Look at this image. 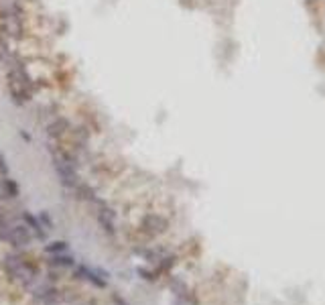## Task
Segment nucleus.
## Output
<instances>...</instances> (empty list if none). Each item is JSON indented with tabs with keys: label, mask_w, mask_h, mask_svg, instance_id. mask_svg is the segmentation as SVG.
<instances>
[{
	"label": "nucleus",
	"mask_w": 325,
	"mask_h": 305,
	"mask_svg": "<svg viewBox=\"0 0 325 305\" xmlns=\"http://www.w3.org/2000/svg\"><path fill=\"white\" fill-rule=\"evenodd\" d=\"M4 267H6V271H8V275L12 277V279L21 281L23 285H31V283L37 279V277H35V271L26 267L21 258L6 256V260H4Z\"/></svg>",
	"instance_id": "1"
},
{
	"label": "nucleus",
	"mask_w": 325,
	"mask_h": 305,
	"mask_svg": "<svg viewBox=\"0 0 325 305\" xmlns=\"http://www.w3.org/2000/svg\"><path fill=\"white\" fill-rule=\"evenodd\" d=\"M10 57V51H8V45H6V41H4V35H0V59H8Z\"/></svg>",
	"instance_id": "12"
},
{
	"label": "nucleus",
	"mask_w": 325,
	"mask_h": 305,
	"mask_svg": "<svg viewBox=\"0 0 325 305\" xmlns=\"http://www.w3.org/2000/svg\"><path fill=\"white\" fill-rule=\"evenodd\" d=\"M114 303H116V305H128V303H126L124 299L120 297V295H114Z\"/></svg>",
	"instance_id": "16"
},
{
	"label": "nucleus",
	"mask_w": 325,
	"mask_h": 305,
	"mask_svg": "<svg viewBox=\"0 0 325 305\" xmlns=\"http://www.w3.org/2000/svg\"><path fill=\"white\" fill-rule=\"evenodd\" d=\"M0 173H8V165H6V159L2 157V155H0Z\"/></svg>",
	"instance_id": "15"
},
{
	"label": "nucleus",
	"mask_w": 325,
	"mask_h": 305,
	"mask_svg": "<svg viewBox=\"0 0 325 305\" xmlns=\"http://www.w3.org/2000/svg\"><path fill=\"white\" fill-rule=\"evenodd\" d=\"M140 226H142L144 232L157 236V234H162V232L167 230L169 222H167V218H162L161 214H146V216L142 218V222H140Z\"/></svg>",
	"instance_id": "4"
},
{
	"label": "nucleus",
	"mask_w": 325,
	"mask_h": 305,
	"mask_svg": "<svg viewBox=\"0 0 325 305\" xmlns=\"http://www.w3.org/2000/svg\"><path fill=\"white\" fill-rule=\"evenodd\" d=\"M67 130H70V120L67 118H55L53 122H49V127H47V134L55 136V138L63 136Z\"/></svg>",
	"instance_id": "7"
},
{
	"label": "nucleus",
	"mask_w": 325,
	"mask_h": 305,
	"mask_svg": "<svg viewBox=\"0 0 325 305\" xmlns=\"http://www.w3.org/2000/svg\"><path fill=\"white\" fill-rule=\"evenodd\" d=\"M114 218L116 214L110 210V207H106V205H100V212H98V220H100V224L102 228L108 232V234H114Z\"/></svg>",
	"instance_id": "6"
},
{
	"label": "nucleus",
	"mask_w": 325,
	"mask_h": 305,
	"mask_svg": "<svg viewBox=\"0 0 325 305\" xmlns=\"http://www.w3.org/2000/svg\"><path fill=\"white\" fill-rule=\"evenodd\" d=\"M53 165H55V171H57V175H59L63 185L71 187V189H75L79 185V177L75 173L73 163H70V159H65V157L61 159V157L55 155V157H53Z\"/></svg>",
	"instance_id": "2"
},
{
	"label": "nucleus",
	"mask_w": 325,
	"mask_h": 305,
	"mask_svg": "<svg viewBox=\"0 0 325 305\" xmlns=\"http://www.w3.org/2000/svg\"><path fill=\"white\" fill-rule=\"evenodd\" d=\"M55 265H59V267H71L73 265V258L70 256H59V258H55Z\"/></svg>",
	"instance_id": "14"
},
{
	"label": "nucleus",
	"mask_w": 325,
	"mask_h": 305,
	"mask_svg": "<svg viewBox=\"0 0 325 305\" xmlns=\"http://www.w3.org/2000/svg\"><path fill=\"white\" fill-rule=\"evenodd\" d=\"M2 187H4V193H6V198H19V185L15 179H2Z\"/></svg>",
	"instance_id": "10"
},
{
	"label": "nucleus",
	"mask_w": 325,
	"mask_h": 305,
	"mask_svg": "<svg viewBox=\"0 0 325 305\" xmlns=\"http://www.w3.org/2000/svg\"><path fill=\"white\" fill-rule=\"evenodd\" d=\"M6 198V193H4V187H2V181H0V202H2Z\"/></svg>",
	"instance_id": "17"
},
{
	"label": "nucleus",
	"mask_w": 325,
	"mask_h": 305,
	"mask_svg": "<svg viewBox=\"0 0 325 305\" xmlns=\"http://www.w3.org/2000/svg\"><path fill=\"white\" fill-rule=\"evenodd\" d=\"M10 228H12V224H10V220H8V216H4V214H0V240H6V236H8V232H10Z\"/></svg>",
	"instance_id": "11"
},
{
	"label": "nucleus",
	"mask_w": 325,
	"mask_h": 305,
	"mask_svg": "<svg viewBox=\"0 0 325 305\" xmlns=\"http://www.w3.org/2000/svg\"><path fill=\"white\" fill-rule=\"evenodd\" d=\"M23 222H24V224L26 226H29L33 232H35V236L39 238V240H45L47 238V234H45V230H43V226H41L39 224V220L33 216V214H29V212H24L23 214Z\"/></svg>",
	"instance_id": "8"
},
{
	"label": "nucleus",
	"mask_w": 325,
	"mask_h": 305,
	"mask_svg": "<svg viewBox=\"0 0 325 305\" xmlns=\"http://www.w3.org/2000/svg\"><path fill=\"white\" fill-rule=\"evenodd\" d=\"M6 86H8V92H10V96H12V100H15V104H26L31 100V92L26 90L23 84H19V81L12 77L10 74L6 76Z\"/></svg>",
	"instance_id": "5"
},
{
	"label": "nucleus",
	"mask_w": 325,
	"mask_h": 305,
	"mask_svg": "<svg viewBox=\"0 0 325 305\" xmlns=\"http://www.w3.org/2000/svg\"><path fill=\"white\" fill-rule=\"evenodd\" d=\"M61 251H67V242H53L47 246V253H61Z\"/></svg>",
	"instance_id": "13"
},
{
	"label": "nucleus",
	"mask_w": 325,
	"mask_h": 305,
	"mask_svg": "<svg viewBox=\"0 0 325 305\" xmlns=\"http://www.w3.org/2000/svg\"><path fill=\"white\" fill-rule=\"evenodd\" d=\"M75 275H77V277H81V279H88L92 285H96V287H100V289H104V287H106V281H104V279H98V277L93 275L92 271H88L86 267H79V269L75 271Z\"/></svg>",
	"instance_id": "9"
},
{
	"label": "nucleus",
	"mask_w": 325,
	"mask_h": 305,
	"mask_svg": "<svg viewBox=\"0 0 325 305\" xmlns=\"http://www.w3.org/2000/svg\"><path fill=\"white\" fill-rule=\"evenodd\" d=\"M31 232H29V226L26 224H17V226H12L10 232H8V236H6V242L12 244L15 248H24V246H29L31 242Z\"/></svg>",
	"instance_id": "3"
}]
</instances>
